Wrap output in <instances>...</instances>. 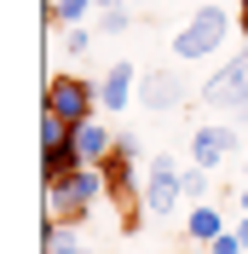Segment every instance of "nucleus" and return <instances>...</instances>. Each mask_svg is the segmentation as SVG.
<instances>
[{"instance_id": "nucleus-1", "label": "nucleus", "mask_w": 248, "mask_h": 254, "mask_svg": "<svg viewBox=\"0 0 248 254\" xmlns=\"http://www.w3.org/2000/svg\"><path fill=\"white\" fill-rule=\"evenodd\" d=\"M225 35H231V12L225 6H196V12L179 23V35H173V58L179 64H202V58H214L219 47H225Z\"/></svg>"}, {"instance_id": "nucleus-2", "label": "nucleus", "mask_w": 248, "mask_h": 254, "mask_svg": "<svg viewBox=\"0 0 248 254\" xmlns=\"http://www.w3.org/2000/svg\"><path fill=\"white\" fill-rule=\"evenodd\" d=\"M98 196H110V179H104V168H75L69 179L47 185V220L81 225V220H87V208H93Z\"/></svg>"}, {"instance_id": "nucleus-3", "label": "nucleus", "mask_w": 248, "mask_h": 254, "mask_svg": "<svg viewBox=\"0 0 248 254\" xmlns=\"http://www.w3.org/2000/svg\"><path fill=\"white\" fill-rule=\"evenodd\" d=\"M179 202H185V168L173 156H150L144 185H139V214L144 220H168Z\"/></svg>"}, {"instance_id": "nucleus-4", "label": "nucleus", "mask_w": 248, "mask_h": 254, "mask_svg": "<svg viewBox=\"0 0 248 254\" xmlns=\"http://www.w3.org/2000/svg\"><path fill=\"white\" fill-rule=\"evenodd\" d=\"M196 98H202L214 116H231V122H237V110L248 104V52H237L231 64H219L214 75L196 87Z\"/></svg>"}, {"instance_id": "nucleus-5", "label": "nucleus", "mask_w": 248, "mask_h": 254, "mask_svg": "<svg viewBox=\"0 0 248 254\" xmlns=\"http://www.w3.org/2000/svg\"><path fill=\"white\" fill-rule=\"evenodd\" d=\"M248 156V133H237L231 122H202L196 133H190V162L196 168H208V174H219L225 162Z\"/></svg>"}, {"instance_id": "nucleus-6", "label": "nucleus", "mask_w": 248, "mask_h": 254, "mask_svg": "<svg viewBox=\"0 0 248 254\" xmlns=\"http://www.w3.org/2000/svg\"><path fill=\"white\" fill-rule=\"evenodd\" d=\"M41 110L63 116V122L75 127L87 116H98V81H81V75H52L47 93H41Z\"/></svg>"}, {"instance_id": "nucleus-7", "label": "nucleus", "mask_w": 248, "mask_h": 254, "mask_svg": "<svg viewBox=\"0 0 248 254\" xmlns=\"http://www.w3.org/2000/svg\"><path fill=\"white\" fill-rule=\"evenodd\" d=\"M185 81H179V69H150V75H139V104L150 116H168V110H179L185 104Z\"/></svg>"}, {"instance_id": "nucleus-8", "label": "nucleus", "mask_w": 248, "mask_h": 254, "mask_svg": "<svg viewBox=\"0 0 248 254\" xmlns=\"http://www.w3.org/2000/svg\"><path fill=\"white\" fill-rule=\"evenodd\" d=\"M127 104H139V69L127 58H116L104 75H98V110L116 116V110H127Z\"/></svg>"}, {"instance_id": "nucleus-9", "label": "nucleus", "mask_w": 248, "mask_h": 254, "mask_svg": "<svg viewBox=\"0 0 248 254\" xmlns=\"http://www.w3.org/2000/svg\"><path fill=\"white\" fill-rule=\"evenodd\" d=\"M69 144L81 150V162H87V168H98V162L116 150V133H110V122H104V116H87V122H75Z\"/></svg>"}, {"instance_id": "nucleus-10", "label": "nucleus", "mask_w": 248, "mask_h": 254, "mask_svg": "<svg viewBox=\"0 0 248 254\" xmlns=\"http://www.w3.org/2000/svg\"><path fill=\"white\" fill-rule=\"evenodd\" d=\"M98 168H104V179H110V196H116V202H127V196H139V168H133V156H122V150H110L104 162H98Z\"/></svg>"}, {"instance_id": "nucleus-11", "label": "nucleus", "mask_w": 248, "mask_h": 254, "mask_svg": "<svg viewBox=\"0 0 248 254\" xmlns=\"http://www.w3.org/2000/svg\"><path fill=\"white\" fill-rule=\"evenodd\" d=\"M75 168H87L75 144H47V150H41V179H47V185H58V179H69Z\"/></svg>"}, {"instance_id": "nucleus-12", "label": "nucleus", "mask_w": 248, "mask_h": 254, "mask_svg": "<svg viewBox=\"0 0 248 254\" xmlns=\"http://www.w3.org/2000/svg\"><path fill=\"white\" fill-rule=\"evenodd\" d=\"M185 237H190V243H214V237H225V220H219L214 202H202V208H190V214H185Z\"/></svg>"}, {"instance_id": "nucleus-13", "label": "nucleus", "mask_w": 248, "mask_h": 254, "mask_svg": "<svg viewBox=\"0 0 248 254\" xmlns=\"http://www.w3.org/2000/svg\"><path fill=\"white\" fill-rule=\"evenodd\" d=\"M41 243H47V254H93L63 220H47V237H41Z\"/></svg>"}, {"instance_id": "nucleus-14", "label": "nucleus", "mask_w": 248, "mask_h": 254, "mask_svg": "<svg viewBox=\"0 0 248 254\" xmlns=\"http://www.w3.org/2000/svg\"><path fill=\"white\" fill-rule=\"evenodd\" d=\"M98 0H47V23H87Z\"/></svg>"}, {"instance_id": "nucleus-15", "label": "nucleus", "mask_w": 248, "mask_h": 254, "mask_svg": "<svg viewBox=\"0 0 248 254\" xmlns=\"http://www.w3.org/2000/svg\"><path fill=\"white\" fill-rule=\"evenodd\" d=\"M69 133H75V127L63 122V116L41 110V150H47V144H69Z\"/></svg>"}, {"instance_id": "nucleus-16", "label": "nucleus", "mask_w": 248, "mask_h": 254, "mask_svg": "<svg viewBox=\"0 0 248 254\" xmlns=\"http://www.w3.org/2000/svg\"><path fill=\"white\" fill-rule=\"evenodd\" d=\"M93 29H98V35H127V29H133V17H127V6H110V12L93 17Z\"/></svg>"}, {"instance_id": "nucleus-17", "label": "nucleus", "mask_w": 248, "mask_h": 254, "mask_svg": "<svg viewBox=\"0 0 248 254\" xmlns=\"http://www.w3.org/2000/svg\"><path fill=\"white\" fill-rule=\"evenodd\" d=\"M185 202H190V208L208 202V168H196V162L185 168Z\"/></svg>"}, {"instance_id": "nucleus-18", "label": "nucleus", "mask_w": 248, "mask_h": 254, "mask_svg": "<svg viewBox=\"0 0 248 254\" xmlns=\"http://www.w3.org/2000/svg\"><path fill=\"white\" fill-rule=\"evenodd\" d=\"M93 35H98V29H87V23H69V35H63V47H69V52L81 58V52H93Z\"/></svg>"}, {"instance_id": "nucleus-19", "label": "nucleus", "mask_w": 248, "mask_h": 254, "mask_svg": "<svg viewBox=\"0 0 248 254\" xmlns=\"http://www.w3.org/2000/svg\"><path fill=\"white\" fill-rule=\"evenodd\" d=\"M208 254H248V249H243V237H237V231H225V237L208 243Z\"/></svg>"}, {"instance_id": "nucleus-20", "label": "nucleus", "mask_w": 248, "mask_h": 254, "mask_svg": "<svg viewBox=\"0 0 248 254\" xmlns=\"http://www.w3.org/2000/svg\"><path fill=\"white\" fill-rule=\"evenodd\" d=\"M116 150H122V156H133V162H139V150H144V139H139V133H116Z\"/></svg>"}, {"instance_id": "nucleus-21", "label": "nucleus", "mask_w": 248, "mask_h": 254, "mask_svg": "<svg viewBox=\"0 0 248 254\" xmlns=\"http://www.w3.org/2000/svg\"><path fill=\"white\" fill-rule=\"evenodd\" d=\"M237 23H243V35H248V0H237Z\"/></svg>"}, {"instance_id": "nucleus-22", "label": "nucleus", "mask_w": 248, "mask_h": 254, "mask_svg": "<svg viewBox=\"0 0 248 254\" xmlns=\"http://www.w3.org/2000/svg\"><path fill=\"white\" fill-rule=\"evenodd\" d=\"M231 231H237V237H243V249H248V214H243V225H231Z\"/></svg>"}, {"instance_id": "nucleus-23", "label": "nucleus", "mask_w": 248, "mask_h": 254, "mask_svg": "<svg viewBox=\"0 0 248 254\" xmlns=\"http://www.w3.org/2000/svg\"><path fill=\"white\" fill-rule=\"evenodd\" d=\"M237 208H243V214H248V185H243V190H237Z\"/></svg>"}, {"instance_id": "nucleus-24", "label": "nucleus", "mask_w": 248, "mask_h": 254, "mask_svg": "<svg viewBox=\"0 0 248 254\" xmlns=\"http://www.w3.org/2000/svg\"><path fill=\"white\" fill-rule=\"evenodd\" d=\"M243 179H248V156H243Z\"/></svg>"}, {"instance_id": "nucleus-25", "label": "nucleus", "mask_w": 248, "mask_h": 254, "mask_svg": "<svg viewBox=\"0 0 248 254\" xmlns=\"http://www.w3.org/2000/svg\"><path fill=\"white\" fill-rule=\"evenodd\" d=\"M243 41H248V35H243ZM243 52H248V47H243Z\"/></svg>"}]
</instances>
